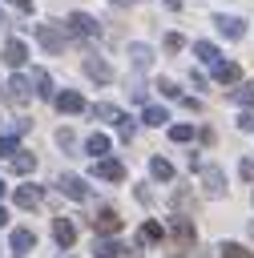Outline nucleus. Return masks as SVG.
Returning <instances> with one entry per match:
<instances>
[{
	"label": "nucleus",
	"mask_w": 254,
	"mask_h": 258,
	"mask_svg": "<svg viewBox=\"0 0 254 258\" xmlns=\"http://www.w3.org/2000/svg\"><path fill=\"white\" fill-rule=\"evenodd\" d=\"M8 246H12L16 254H28V250L36 246V234H32L28 226H16V230H12V238H8Z\"/></svg>",
	"instance_id": "obj_14"
},
{
	"label": "nucleus",
	"mask_w": 254,
	"mask_h": 258,
	"mask_svg": "<svg viewBox=\"0 0 254 258\" xmlns=\"http://www.w3.org/2000/svg\"><path fill=\"white\" fill-rule=\"evenodd\" d=\"M52 238H56L60 250H69V246L77 242V226H73L69 218H56V222H52Z\"/></svg>",
	"instance_id": "obj_13"
},
{
	"label": "nucleus",
	"mask_w": 254,
	"mask_h": 258,
	"mask_svg": "<svg viewBox=\"0 0 254 258\" xmlns=\"http://www.w3.org/2000/svg\"><path fill=\"white\" fill-rule=\"evenodd\" d=\"M214 24H218V32H222L226 40H242V36H246V20H238V16L218 12V16H214Z\"/></svg>",
	"instance_id": "obj_7"
},
{
	"label": "nucleus",
	"mask_w": 254,
	"mask_h": 258,
	"mask_svg": "<svg viewBox=\"0 0 254 258\" xmlns=\"http://www.w3.org/2000/svg\"><path fill=\"white\" fill-rule=\"evenodd\" d=\"M141 121H145V125H165V121H169V113H165L161 105H145V113H141Z\"/></svg>",
	"instance_id": "obj_22"
},
{
	"label": "nucleus",
	"mask_w": 254,
	"mask_h": 258,
	"mask_svg": "<svg viewBox=\"0 0 254 258\" xmlns=\"http://www.w3.org/2000/svg\"><path fill=\"white\" fill-rule=\"evenodd\" d=\"M157 238H165V230H161L157 222H145V226H141V242H157Z\"/></svg>",
	"instance_id": "obj_29"
},
{
	"label": "nucleus",
	"mask_w": 254,
	"mask_h": 258,
	"mask_svg": "<svg viewBox=\"0 0 254 258\" xmlns=\"http://www.w3.org/2000/svg\"><path fill=\"white\" fill-rule=\"evenodd\" d=\"M65 32H73V36H81V40H93V36H101V24H97L89 12H73V16L65 20Z\"/></svg>",
	"instance_id": "obj_3"
},
{
	"label": "nucleus",
	"mask_w": 254,
	"mask_h": 258,
	"mask_svg": "<svg viewBox=\"0 0 254 258\" xmlns=\"http://www.w3.org/2000/svg\"><path fill=\"white\" fill-rule=\"evenodd\" d=\"M202 169V189H206V198H222L226 194V173L218 169V165H198Z\"/></svg>",
	"instance_id": "obj_6"
},
{
	"label": "nucleus",
	"mask_w": 254,
	"mask_h": 258,
	"mask_svg": "<svg viewBox=\"0 0 254 258\" xmlns=\"http://www.w3.org/2000/svg\"><path fill=\"white\" fill-rule=\"evenodd\" d=\"M24 60H28V48H24L20 40H8V44H4V64H12V69H20Z\"/></svg>",
	"instance_id": "obj_17"
},
{
	"label": "nucleus",
	"mask_w": 254,
	"mask_h": 258,
	"mask_svg": "<svg viewBox=\"0 0 254 258\" xmlns=\"http://www.w3.org/2000/svg\"><path fill=\"white\" fill-rule=\"evenodd\" d=\"M0 198H4V181H0Z\"/></svg>",
	"instance_id": "obj_40"
},
{
	"label": "nucleus",
	"mask_w": 254,
	"mask_h": 258,
	"mask_svg": "<svg viewBox=\"0 0 254 258\" xmlns=\"http://www.w3.org/2000/svg\"><path fill=\"white\" fill-rule=\"evenodd\" d=\"M189 137H194V125H169V141L181 145V141H189Z\"/></svg>",
	"instance_id": "obj_28"
},
{
	"label": "nucleus",
	"mask_w": 254,
	"mask_h": 258,
	"mask_svg": "<svg viewBox=\"0 0 254 258\" xmlns=\"http://www.w3.org/2000/svg\"><path fill=\"white\" fill-rule=\"evenodd\" d=\"M0 226H8V210L4 206H0Z\"/></svg>",
	"instance_id": "obj_37"
},
{
	"label": "nucleus",
	"mask_w": 254,
	"mask_h": 258,
	"mask_svg": "<svg viewBox=\"0 0 254 258\" xmlns=\"http://www.w3.org/2000/svg\"><path fill=\"white\" fill-rule=\"evenodd\" d=\"M129 60H133V69H149V64H153V48L141 44V40H133V44H129Z\"/></svg>",
	"instance_id": "obj_16"
},
{
	"label": "nucleus",
	"mask_w": 254,
	"mask_h": 258,
	"mask_svg": "<svg viewBox=\"0 0 254 258\" xmlns=\"http://www.w3.org/2000/svg\"><path fill=\"white\" fill-rule=\"evenodd\" d=\"M121 254V242L113 234H93V258H117Z\"/></svg>",
	"instance_id": "obj_11"
},
{
	"label": "nucleus",
	"mask_w": 254,
	"mask_h": 258,
	"mask_svg": "<svg viewBox=\"0 0 254 258\" xmlns=\"http://www.w3.org/2000/svg\"><path fill=\"white\" fill-rule=\"evenodd\" d=\"M194 52H198V60H206V64H214V60H218V48H214L210 40H198V44H194Z\"/></svg>",
	"instance_id": "obj_25"
},
{
	"label": "nucleus",
	"mask_w": 254,
	"mask_h": 258,
	"mask_svg": "<svg viewBox=\"0 0 254 258\" xmlns=\"http://www.w3.org/2000/svg\"><path fill=\"white\" fill-rule=\"evenodd\" d=\"M250 238H254V222H250Z\"/></svg>",
	"instance_id": "obj_38"
},
{
	"label": "nucleus",
	"mask_w": 254,
	"mask_h": 258,
	"mask_svg": "<svg viewBox=\"0 0 254 258\" xmlns=\"http://www.w3.org/2000/svg\"><path fill=\"white\" fill-rule=\"evenodd\" d=\"M85 77H93V81L105 85V81H113V69H109L101 56H85Z\"/></svg>",
	"instance_id": "obj_15"
},
{
	"label": "nucleus",
	"mask_w": 254,
	"mask_h": 258,
	"mask_svg": "<svg viewBox=\"0 0 254 258\" xmlns=\"http://www.w3.org/2000/svg\"><path fill=\"white\" fill-rule=\"evenodd\" d=\"M218 250H222V258H254V254H250L246 246H238V242H222Z\"/></svg>",
	"instance_id": "obj_27"
},
{
	"label": "nucleus",
	"mask_w": 254,
	"mask_h": 258,
	"mask_svg": "<svg viewBox=\"0 0 254 258\" xmlns=\"http://www.w3.org/2000/svg\"><path fill=\"white\" fill-rule=\"evenodd\" d=\"M56 189H60L65 198H73V202H89V181L77 177V173H60V177H56Z\"/></svg>",
	"instance_id": "obj_4"
},
{
	"label": "nucleus",
	"mask_w": 254,
	"mask_h": 258,
	"mask_svg": "<svg viewBox=\"0 0 254 258\" xmlns=\"http://www.w3.org/2000/svg\"><path fill=\"white\" fill-rule=\"evenodd\" d=\"M52 105H56L60 113H85V109H89V105H85V97H81V93H73V89L52 93Z\"/></svg>",
	"instance_id": "obj_9"
},
{
	"label": "nucleus",
	"mask_w": 254,
	"mask_h": 258,
	"mask_svg": "<svg viewBox=\"0 0 254 258\" xmlns=\"http://www.w3.org/2000/svg\"><path fill=\"white\" fill-rule=\"evenodd\" d=\"M56 145H60V149H73V133L60 129V133H56Z\"/></svg>",
	"instance_id": "obj_35"
},
{
	"label": "nucleus",
	"mask_w": 254,
	"mask_h": 258,
	"mask_svg": "<svg viewBox=\"0 0 254 258\" xmlns=\"http://www.w3.org/2000/svg\"><path fill=\"white\" fill-rule=\"evenodd\" d=\"M181 44H185V40H181V36H177V32H169V36H165V48H169V52H177V48H181Z\"/></svg>",
	"instance_id": "obj_32"
},
{
	"label": "nucleus",
	"mask_w": 254,
	"mask_h": 258,
	"mask_svg": "<svg viewBox=\"0 0 254 258\" xmlns=\"http://www.w3.org/2000/svg\"><path fill=\"white\" fill-rule=\"evenodd\" d=\"M169 238H173V250L169 254H189L194 250V222L185 214H173L169 218Z\"/></svg>",
	"instance_id": "obj_1"
},
{
	"label": "nucleus",
	"mask_w": 254,
	"mask_h": 258,
	"mask_svg": "<svg viewBox=\"0 0 254 258\" xmlns=\"http://www.w3.org/2000/svg\"><path fill=\"white\" fill-rule=\"evenodd\" d=\"M93 177H101V181H125V165L117 157H93Z\"/></svg>",
	"instance_id": "obj_5"
},
{
	"label": "nucleus",
	"mask_w": 254,
	"mask_h": 258,
	"mask_svg": "<svg viewBox=\"0 0 254 258\" xmlns=\"http://www.w3.org/2000/svg\"><path fill=\"white\" fill-rule=\"evenodd\" d=\"M0 24H4V12H0Z\"/></svg>",
	"instance_id": "obj_42"
},
{
	"label": "nucleus",
	"mask_w": 254,
	"mask_h": 258,
	"mask_svg": "<svg viewBox=\"0 0 254 258\" xmlns=\"http://www.w3.org/2000/svg\"><path fill=\"white\" fill-rule=\"evenodd\" d=\"M210 69H214V81H218V85H238V81H242V69H238L234 60H222V56H218Z\"/></svg>",
	"instance_id": "obj_8"
},
{
	"label": "nucleus",
	"mask_w": 254,
	"mask_h": 258,
	"mask_svg": "<svg viewBox=\"0 0 254 258\" xmlns=\"http://www.w3.org/2000/svg\"><path fill=\"white\" fill-rule=\"evenodd\" d=\"M165 4H173V8H177V0H165Z\"/></svg>",
	"instance_id": "obj_41"
},
{
	"label": "nucleus",
	"mask_w": 254,
	"mask_h": 258,
	"mask_svg": "<svg viewBox=\"0 0 254 258\" xmlns=\"http://www.w3.org/2000/svg\"><path fill=\"white\" fill-rule=\"evenodd\" d=\"M121 230V218H117V210H97L93 214V234H117Z\"/></svg>",
	"instance_id": "obj_10"
},
{
	"label": "nucleus",
	"mask_w": 254,
	"mask_h": 258,
	"mask_svg": "<svg viewBox=\"0 0 254 258\" xmlns=\"http://www.w3.org/2000/svg\"><path fill=\"white\" fill-rule=\"evenodd\" d=\"M12 8H20V12H32V0H8Z\"/></svg>",
	"instance_id": "obj_36"
},
{
	"label": "nucleus",
	"mask_w": 254,
	"mask_h": 258,
	"mask_svg": "<svg viewBox=\"0 0 254 258\" xmlns=\"http://www.w3.org/2000/svg\"><path fill=\"white\" fill-rule=\"evenodd\" d=\"M16 206H20V210H36V206H40V189H36V185H20V189H16Z\"/></svg>",
	"instance_id": "obj_19"
},
{
	"label": "nucleus",
	"mask_w": 254,
	"mask_h": 258,
	"mask_svg": "<svg viewBox=\"0 0 254 258\" xmlns=\"http://www.w3.org/2000/svg\"><path fill=\"white\" fill-rule=\"evenodd\" d=\"M4 89H8V101H12V105H24V101L32 97V81H28V77H12Z\"/></svg>",
	"instance_id": "obj_12"
},
{
	"label": "nucleus",
	"mask_w": 254,
	"mask_h": 258,
	"mask_svg": "<svg viewBox=\"0 0 254 258\" xmlns=\"http://www.w3.org/2000/svg\"><path fill=\"white\" fill-rule=\"evenodd\" d=\"M28 81H32V93H36V97H52V77H48L44 69H32Z\"/></svg>",
	"instance_id": "obj_18"
},
{
	"label": "nucleus",
	"mask_w": 254,
	"mask_h": 258,
	"mask_svg": "<svg viewBox=\"0 0 254 258\" xmlns=\"http://www.w3.org/2000/svg\"><path fill=\"white\" fill-rule=\"evenodd\" d=\"M157 89H161V93H165V97H181V93H177V85H173V81H157Z\"/></svg>",
	"instance_id": "obj_33"
},
{
	"label": "nucleus",
	"mask_w": 254,
	"mask_h": 258,
	"mask_svg": "<svg viewBox=\"0 0 254 258\" xmlns=\"http://www.w3.org/2000/svg\"><path fill=\"white\" fill-rule=\"evenodd\" d=\"M32 36L40 40V48H44V52L60 56V52H65V36H69V32H60L56 24H32Z\"/></svg>",
	"instance_id": "obj_2"
},
{
	"label": "nucleus",
	"mask_w": 254,
	"mask_h": 258,
	"mask_svg": "<svg viewBox=\"0 0 254 258\" xmlns=\"http://www.w3.org/2000/svg\"><path fill=\"white\" fill-rule=\"evenodd\" d=\"M12 153H16V141H12V137H4V133H0V157H12Z\"/></svg>",
	"instance_id": "obj_31"
},
{
	"label": "nucleus",
	"mask_w": 254,
	"mask_h": 258,
	"mask_svg": "<svg viewBox=\"0 0 254 258\" xmlns=\"http://www.w3.org/2000/svg\"><path fill=\"white\" fill-rule=\"evenodd\" d=\"M85 149H89L93 157H105V153H109V137H105V133H93V137L85 141Z\"/></svg>",
	"instance_id": "obj_23"
},
{
	"label": "nucleus",
	"mask_w": 254,
	"mask_h": 258,
	"mask_svg": "<svg viewBox=\"0 0 254 258\" xmlns=\"http://www.w3.org/2000/svg\"><path fill=\"white\" fill-rule=\"evenodd\" d=\"M113 4H129V0H113Z\"/></svg>",
	"instance_id": "obj_39"
},
{
	"label": "nucleus",
	"mask_w": 254,
	"mask_h": 258,
	"mask_svg": "<svg viewBox=\"0 0 254 258\" xmlns=\"http://www.w3.org/2000/svg\"><path fill=\"white\" fill-rule=\"evenodd\" d=\"M129 97H133V101H145L149 89H145V85H129Z\"/></svg>",
	"instance_id": "obj_34"
},
{
	"label": "nucleus",
	"mask_w": 254,
	"mask_h": 258,
	"mask_svg": "<svg viewBox=\"0 0 254 258\" xmlns=\"http://www.w3.org/2000/svg\"><path fill=\"white\" fill-rule=\"evenodd\" d=\"M238 129H246V133H254V105H246V109L238 113Z\"/></svg>",
	"instance_id": "obj_30"
},
{
	"label": "nucleus",
	"mask_w": 254,
	"mask_h": 258,
	"mask_svg": "<svg viewBox=\"0 0 254 258\" xmlns=\"http://www.w3.org/2000/svg\"><path fill=\"white\" fill-rule=\"evenodd\" d=\"M238 105H254V81H246V85H238L234 93H230Z\"/></svg>",
	"instance_id": "obj_26"
},
{
	"label": "nucleus",
	"mask_w": 254,
	"mask_h": 258,
	"mask_svg": "<svg viewBox=\"0 0 254 258\" xmlns=\"http://www.w3.org/2000/svg\"><path fill=\"white\" fill-rule=\"evenodd\" d=\"M32 169H36V157L24 153V149H16L12 153V173H32Z\"/></svg>",
	"instance_id": "obj_20"
},
{
	"label": "nucleus",
	"mask_w": 254,
	"mask_h": 258,
	"mask_svg": "<svg viewBox=\"0 0 254 258\" xmlns=\"http://www.w3.org/2000/svg\"><path fill=\"white\" fill-rule=\"evenodd\" d=\"M149 173H153L157 181H173V165H169L165 157H153V161H149Z\"/></svg>",
	"instance_id": "obj_21"
},
{
	"label": "nucleus",
	"mask_w": 254,
	"mask_h": 258,
	"mask_svg": "<svg viewBox=\"0 0 254 258\" xmlns=\"http://www.w3.org/2000/svg\"><path fill=\"white\" fill-rule=\"evenodd\" d=\"M89 113H93V117H101V121H121V117H125L117 105H93Z\"/></svg>",
	"instance_id": "obj_24"
}]
</instances>
